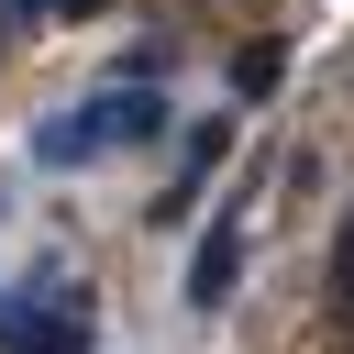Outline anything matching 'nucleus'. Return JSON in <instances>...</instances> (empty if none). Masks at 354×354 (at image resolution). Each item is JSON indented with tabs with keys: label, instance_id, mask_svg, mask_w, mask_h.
<instances>
[{
	"label": "nucleus",
	"instance_id": "0eeeda50",
	"mask_svg": "<svg viewBox=\"0 0 354 354\" xmlns=\"http://www.w3.org/2000/svg\"><path fill=\"white\" fill-rule=\"evenodd\" d=\"M44 11H55V0H0V22H22V33H33Z\"/></svg>",
	"mask_w": 354,
	"mask_h": 354
},
{
	"label": "nucleus",
	"instance_id": "20e7f679",
	"mask_svg": "<svg viewBox=\"0 0 354 354\" xmlns=\"http://www.w3.org/2000/svg\"><path fill=\"white\" fill-rule=\"evenodd\" d=\"M277 77H288V44H243L232 55V88L243 100H277Z\"/></svg>",
	"mask_w": 354,
	"mask_h": 354
},
{
	"label": "nucleus",
	"instance_id": "f257e3e1",
	"mask_svg": "<svg viewBox=\"0 0 354 354\" xmlns=\"http://www.w3.org/2000/svg\"><path fill=\"white\" fill-rule=\"evenodd\" d=\"M0 343H11V354H88V321H77L66 288L44 277V288H22V299L0 310Z\"/></svg>",
	"mask_w": 354,
	"mask_h": 354
},
{
	"label": "nucleus",
	"instance_id": "f03ea898",
	"mask_svg": "<svg viewBox=\"0 0 354 354\" xmlns=\"http://www.w3.org/2000/svg\"><path fill=\"white\" fill-rule=\"evenodd\" d=\"M77 122H88L100 144H155V133H166V100H155V88L133 77V88H100V100H88Z\"/></svg>",
	"mask_w": 354,
	"mask_h": 354
},
{
	"label": "nucleus",
	"instance_id": "7ed1b4c3",
	"mask_svg": "<svg viewBox=\"0 0 354 354\" xmlns=\"http://www.w3.org/2000/svg\"><path fill=\"white\" fill-rule=\"evenodd\" d=\"M232 277H243V232H232V221H210V243L188 254V299H199V310H221V299H232Z\"/></svg>",
	"mask_w": 354,
	"mask_h": 354
},
{
	"label": "nucleus",
	"instance_id": "6e6552de",
	"mask_svg": "<svg viewBox=\"0 0 354 354\" xmlns=\"http://www.w3.org/2000/svg\"><path fill=\"white\" fill-rule=\"evenodd\" d=\"M55 11H66V22H88V11H111V0H55Z\"/></svg>",
	"mask_w": 354,
	"mask_h": 354
},
{
	"label": "nucleus",
	"instance_id": "39448f33",
	"mask_svg": "<svg viewBox=\"0 0 354 354\" xmlns=\"http://www.w3.org/2000/svg\"><path fill=\"white\" fill-rule=\"evenodd\" d=\"M88 144H100V133H88V122H77V111H55V122H44V133H33V155H44V166H77V155H88Z\"/></svg>",
	"mask_w": 354,
	"mask_h": 354
},
{
	"label": "nucleus",
	"instance_id": "423d86ee",
	"mask_svg": "<svg viewBox=\"0 0 354 354\" xmlns=\"http://www.w3.org/2000/svg\"><path fill=\"white\" fill-rule=\"evenodd\" d=\"M332 310H354V210H343V232H332Z\"/></svg>",
	"mask_w": 354,
	"mask_h": 354
}]
</instances>
